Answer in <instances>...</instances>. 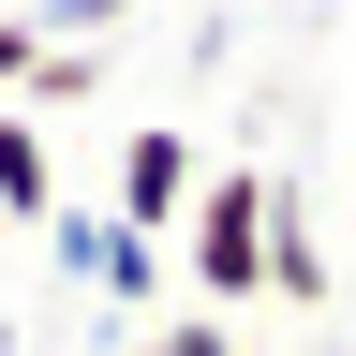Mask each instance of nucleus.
<instances>
[{
    "label": "nucleus",
    "mask_w": 356,
    "mask_h": 356,
    "mask_svg": "<svg viewBox=\"0 0 356 356\" xmlns=\"http://www.w3.org/2000/svg\"><path fill=\"white\" fill-rule=\"evenodd\" d=\"M178 267H193V297H208V312L267 297V178H252V163L193 178V208H178Z\"/></svg>",
    "instance_id": "f257e3e1"
},
{
    "label": "nucleus",
    "mask_w": 356,
    "mask_h": 356,
    "mask_svg": "<svg viewBox=\"0 0 356 356\" xmlns=\"http://www.w3.org/2000/svg\"><path fill=\"white\" fill-rule=\"evenodd\" d=\"M193 178H208L193 134H178V119H134V134H119V208H104V222H119V238H178Z\"/></svg>",
    "instance_id": "f03ea898"
},
{
    "label": "nucleus",
    "mask_w": 356,
    "mask_h": 356,
    "mask_svg": "<svg viewBox=\"0 0 356 356\" xmlns=\"http://www.w3.org/2000/svg\"><path fill=\"white\" fill-rule=\"evenodd\" d=\"M267 297H297V312H327V238L297 222V193L267 178Z\"/></svg>",
    "instance_id": "7ed1b4c3"
},
{
    "label": "nucleus",
    "mask_w": 356,
    "mask_h": 356,
    "mask_svg": "<svg viewBox=\"0 0 356 356\" xmlns=\"http://www.w3.org/2000/svg\"><path fill=\"white\" fill-rule=\"evenodd\" d=\"M0 208H15V222H44V208H60V163H44V119H15V104H0Z\"/></svg>",
    "instance_id": "20e7f679"
},
{
    "label": "nucleus",
    "mask_w": 356,
    "mask_h": 356,
    "mask_svg": "<svg viewBox=\"0 0 356 356\" xmlns=\"http://www.w3.org/2000/svg\"><path fill=\"white\" fill-rule=\"evenodd\" d=\"M104 238H119L104 208H44V252H60V282H104Z\"/></svg>",
    "instance_id": "39448f33"
},
{
    "label": "nucleus",
    "mask_w": 356,
    "mask_h": 356,
    "mask_svg": "<svg viewBox=\"0 0 356 356\" xmlns=\"http://www.w3.org/2000/svg\"><path fill=\"white\" fill-rule=\"evenodd\" d=\"M149 282H163V238H104V282H89V297H119V312H134Z\"/></svg>",
    "instance_id": "423d86ee"
},
{
    "label": "nucleus",
    "mask_w": 356,
    "mask_h": 356,
    "mask_svg": "<svg viewBox=\"0 0 356 356\" xmlns=\"http://www.w3.org/2000/svg\"><path fill=\"white\" fill-rule=\"evenodd\" d=\"M119 15H134V0H30V30H44V44H89V30H119Z\"/></svg>",
    "instance_id": "0eeeda50"
},
{
    "label": "nucleus",
    "mask_w": 356,
    "mask_h": 356,
    "mask_svg": "<svg viewBox=\"0 0 356 356\" xmlns=\"http://www.w3.org/2000/svg\"><path fill=\"white\" fill-rule=\"evenodd\" d=\"M30 60H44V30H30V15H0V104L30 89Z\"/></svg>",
    "instance_id": "6e6552de"
},
{
    "label": "nucleus",
    "mask_w": 356,
    "mask_h": 356,
    "mask_svg": "<svg viewBox=\"0 0 356 356\" xmlns=\"http://www.w3.org/2000/svg\"><path fill=\"white\" fill-rule=\"evenodd\" d=\"M149 356H238V341H222V312H178V327H163Z\"/></svg>",
    "instance_id": "1a4fd4ad"
},
{
    "label": "nucleus",
    "mask_w": 356,
    "mask_h": 356,
    "mask_svg": "<svg viewBox=\"0 0 356 356\" xmlns=\"http://www.w3.org/2000/svg\"><path fill=\"white\" fill-rule=\"evenodd\" d=\"M0 356H15V312H0Z\"/></svg>",
    "instance_id": "9d476101"
},
{
    "label": "nucleus",
    "mask_w": 356,
    "mask_h": 356,
    "mask_svg": "<svg viewBox=\"0 0 356 356\" xmlns=\"http://www.w3.org/2000/svg\"><path fill=\"white\" fill-rule=\"evenodd\" d=\"M0 15H30V0H0Z\"/></svg>",
    "instance_id": "9b49d317"
}]
</instances>
